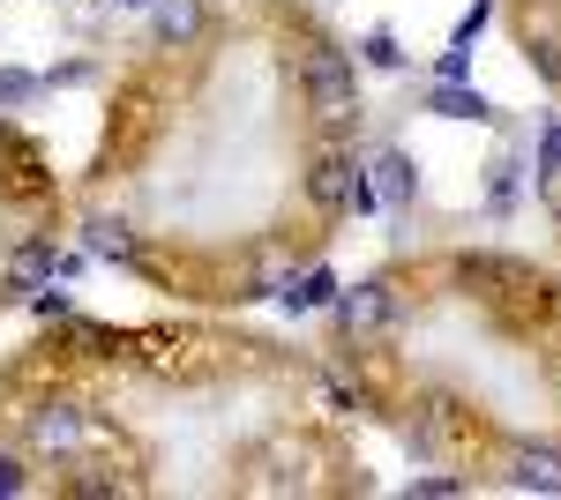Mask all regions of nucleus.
I'll use <instances>...</instances> for the list:
<instances>
[{
    "instance_id": "f257e3e1",
    "label": "nucleus",
    "mask_w": 561,
    "mask_h": 500,
    "mask_svg": "<svg viewBox=\"0 0 561 500\" xmlns=\"http://www.w3.org/2000/svg\"><path fill=\"white\" fill-rule=\"evenodd\" d=\"M352 179H359V158L345 142H314V158L300 172V195H307V224L330 232L337 217H352Z\"/></svg>"
},
{
    "instance_id": "f03ea898",
    "label": "nucleus",
    "mask_w": 561,
    "mask_h": 500,
    "mask_svg": "<svg viewBox=\"0 0 561 500\" xmlns=\"http://www.w3.org/2000/svg\"><path fill=\"white\" fill-rule=\"evenodd\" d=\"M330 314H337L345 336H382L389 322H397V292H389V277H367V284H352L345 299H330Z\"/></svg>"
},
{
    "instance_id": "7ed1b4c3",
    "label": "nucleus",
    "mask_w": 561,
    "mask_h": 500,
    "mask_svg": "<svg viewBox=\"0 0 561 500\" xmlns=\"http://www.w3.org/2000/svg\"><path fill=\"white\" fill-rule=\"evenodd\" d=\"M494 478L517 486V493H561V449H547V441H517V449H502Z\"/></svg>"
},
{
    "instance_id": "20e7f679",
    "label": "nucleus",
    "mask_w": 561,
    "mask_h": 500,
    "mask_svg": "<svg viewBox=\"0 0 561 500\" xmlns=\"http://www.w3.org/2000/svg\"><path fill=\"white\" fill-rule=\"evenodd\" d=\"M427 113H442V120H479V127L502 120V105H494V97H479V90H465V83H434L427 90Z\"/></svg>"
},
{
    "instance_id": "39448f33",
    "label": "nucleus",
    "mask_w": 561,
    "mask_h": 500,
    "mask_svg": "<svg viewBox=\"0 0 561 500\" xmlns=\"http://www.w3.org/2000/svg\"><path fill=\"white\" fill-rule=\"evenodd\" d=\"M330 299H337V277H330V269H307V277L285 284V306H293V314H314V306H330Z\"/></svg>"
},
{
    "instance_id": "423d86ee",
    "label": "nucleus",
    "mask_w": 561,
    "mask_h": 500,
    "mask_svg": "<svg viewBox=\"0 0 561 500\" xmlns=\"http://www.w3.org/2000/svg\"><path fill=\"white\" fill-rule=\"evenodd\" d=\"M382 195H389V202H397V209L412 202V158H397V150H389V158H382Z\"/></svg>"
},
{
    "instance_id": "0eeeda50",
    "label": "nucleus",
    "mask_w": 561,
    "mask_h": 500,
    "mask_svg": "<svg viewBox=\"0 0 561 500\" xmlns=\"http://www.w3.org/2000/svg\"><path fill=\"white\" fill-rule=\"evenodd\" d=\"M150 38L173 45V38H195V8H158V23H150Z\"/></svg>"
},
{
    "instance_id": "6e6552de",
    "label": "nucleus",
    "mask_w": 561,
    "mask_h": 500,
    "mask_svg": "<svg viewBox=\"0 0 561 500\" xmlns=\"http://www.w3.org/2000/svg\"><path fill=\"white\" fill-rule=\"evenodd\" d=\"M38 478H31V456H15V449H0V493H31Z\"/></svg>"
},
{
    "instance_id": "1a4fd4ad",
    "label": "nucleus",
    "mask_w": 561,
    "mask_h": 500,
    "mask_svg": "<svg viewBox=\"0 0 561 500\" xmlns=\"http://www.w3.org/2000/svg\"><path fill=\"white\" fill-rule=\"evenodd\" d=\"M367 60H375V68H389V75L404 68V53H397V38H389V31H367Z\"/></svg>"
},
{
    "instance_id": "9d476101",
    "label": "nucleus",
    "mask_w": 561,
    "mask_h": 500,
    "mask_svg": "<svg viewBox=\"0 0 561 500\" xmlns=\"http://www.w3.org/2000/svg\"><path fill=\"white\" fill-rule=\"evenodd\" d=\"M434 75H442V83H465V75H472V53H465V45H449V53H442V68H434Z\"/></svg>"
},
{
    "instance_id": "9b49d317",
    "label": "nucleus",
    "mask_w": 561,
    "mask_h": 500,
    "mask_svg": "<svg viewBox=\"0 0 561 500\" xmlns=\"http://www.w3.org/2000/svg\"><path fill=\"white\" fill-rule=\"evenodd\" d=\"M31 90H38V83H31V75H0V105H23Z\"/></svg>"
},
{
    "instance_id": "f8f14e48",
    "label": "nucleus",
    "mask_w": 561,
    "mask_h": 500,
    "mask_svg": "<svg viewBox=\"0 0 561 500\" xmlns=\"http://www.w3.org/2000/svg\"><path fill=\"white\" fill-rule=\"evenodd\" d=\"M38 314H45V322H68L76 306H68V292H38Z\"/></svg>"
},
{
    "instance_id": "ddd939ff",
    "label": "nucleus",
    "mask_w": 561,
    "mask_h": 500,
    "mask_svg": "<svg viewBox=\"0 0 561 500\" xmlns=\"http://www.w3.org/2000/svg\"><path fill=\"white\" fill-rule=\"evenodd\" d=\"M479 31H486V0H479L472 15H465V23H457V45H472V38H479Z\"/></svg>"
},
{
    "instance_id": "4468645a",
    "label": "nucleus",
    "mask_w": 561,
    "mask_h": 500,
    "mask_svg": "<svg viewBox=\"0 0 561 500\" xmlns=\"http://www.w3.org/2000/svg\"><path fill=\"white\" fill-rule=\"evenodd\" d=\"M539 165H561V127H547V150H539Z\"/></svg>"
},
{
    "instance_id": "2eb2a0df",
    "label": "nucleus",
    "mask_w": 561,
    "mask_h": 500,
    "mask_svg": "<svg viewBox=\"0 0 561 500\" xmlns=\"http://www.w3.org/2000/svg\"><path fill=\"white\" fill-rule=\"evenodd\" d=\"M128 8H158V0H128Z\"/></svg>"
},
{
    "instance_id": "dca6fc26",
    "label": "nucleus",
    "mask_w": 561,
    "mask_h": 500,
    "mask_svg": "<svg viewBox=\"0 0 561 500\" xmlns=\"http://www.w3.org/2000/svg\"><path fill=\"white\" fill-rule=\"evenodd\" d=\"M554 224H561V202H554Z\"/></svg>"
}]
</instances>
